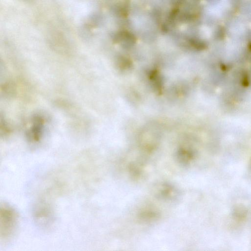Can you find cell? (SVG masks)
<instances>
[{
  "mask_svg": "<svg viewBox=\"0 0 251 251\" xmlns=\"http://www.w3.org/2000/svg\"><path fill=\"white\" fill-rule=\"evenodd\" d=\"M17 216L15 211L9 206H1L0 212V238L6 239L13 233L17 224Z\"/></svg>",
  "mask_w": 251,
  "mask_h": 251,
  "instance_id": "1",
  "label": "cell"
},
{
  "mask_svg": "<svg viewBox=\"0 0 251 251\" xmlns=\"http://www.w3.org/2000/svg\"><path fill=\"white\" fill-rule=\"evenodd\" d=\"M43 121L39 117L35 118V122L31 127L29 136L34 142H37L40 139L43 126Z\"/></svg>",
  "mask_w": 251,
  "mask_h": 251,
  "instance_id": "2",
  "label": "cell"
}]
</instances>
